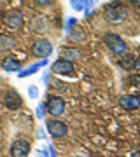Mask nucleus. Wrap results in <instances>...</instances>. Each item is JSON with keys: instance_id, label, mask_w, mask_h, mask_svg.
<instances>
[{"instance_id": "12", "label": "nucleus", "mask_w": 140, "mask_h": 157, "mask_svg": "<svg viewBox=\"0 0 140 157\" xmlns=\"http://www.w3.org/2000/svg\"><path fill=\"white\" fill-rule=\"evenodd\" d=\"M19 68H21V63L14 56H7L2 59V70H6V72H18Z\"/></svg>"}, {"instance_id": "11", "label": "nucleus", "mask_w": 140, "mask_h": 157, "mask_svg": "<svg viewBox=\"0 0 140 157\" xmlns=\"http://www.w3.org/2000/svg\"><path fill=\"white\" fill-rule=\"evenodd\" d=\"M46 65H47V59H40V61H39V63H35V65H30V67L23 68L21 72L18 73V77H19V78H26V77H30V75L37 73L40 68L46 67Z\"/></svg>"}, {"instance_id": "21", "label": "nucleus", "mask_w": 140, "mask_h": 157, "mask_svg": "<svg viewBox=\"0 0 140 157\" xmlns=\"http://www.w3.org/2000/svg\"><path fill=\"white\" fill-rule=\"evenodd\" d=\"M44 115H46V105H37V108H35V117L42 119Z\"/></svg>"}, {"instance_id": "30", "label": "nucleus", "mask_w": 140, "mask_h": 157, "mask_svg": "<svg viewBox=\"0 0 140 157\" xmlns=\"http://www.w3.org/2000/svg\"><path fill=\"white\" fill-rule=\"evenodd\" d=\"M138 47H140V45H138Z\"/></svg>"}, {"instance_id": "17", "label": "nucleus", "mask_w": 140, "mask_h": 157, "mask_svg": "<svg viewBox=\"0 0 140 157\" xmlns=\"http://www.w3.org/2000/svg\"><path fill=\"white\" fill-rule=\"evenodd\" d=\"M119 63H121V67H123V68H128V70H130V68H133L135 59H133V56H130V54H126V56H123V58H121V61H119Z\"/></svg>"}, {"instance_id": "24", "label": "nucleus", "mask_w": 140, "mask_h": 157, "mask_svg": "<svg viewBox=\"0 0 140 157\" xmlns=\"http://www.w3.org/2000/svg\"><path fill=\"white\" fill-rule=\"evenodd\" d=\"M39 157H49V152H47V148H44V150H39Z\"/></svg>"}, {"instance_id": "6", "label": "nucleus", "mask_w": 140, "mask_h": 157, "mask_svg": "<svg viewBox=\"0 0 140 157\" xmlns=\"http://www.w3.org/2000/svg\"><path fill=\"white\" fill-rule=\"evenodd\" d=\"M4 23H6L7 26L11 30H19L23 26V14L19 11H7L4 14Z\"/></svg>"}, {"instance_id": "7", "label": "nucleus", "mask_w": 140, "mask_h": 157, "mask_svg": "<svg viewBox=\"0 0 140 157\" xmlns=\"http://www.w3.org/2000/svg\"><path fill=\"white\" fill-rule=\"evenodd\" d=\"M51 52H53V45H51V42H47V40H37V42L32 45V54H34L35 58L46 59Z\"/></svg>"}, {"instance_id": "10", "label": "nucleus", "mask_w": 140, "mask_h": 157, "mask_svg": "<svg viewBox=\"0 0 140 157\" xmlns=\"http://www.w3.org/2000/svg\"><path fill=\"white\" fill-rule=\"evenodd\" d=\"M119 105L124 110H137V108H140V98L135 94H124V96H121Z\"/></svg>"}, {"instance_id": "25", "label": "nucleus", "mask_w": 140, "mask_h": 157, "mask_svg": "<svg viewBox=\"0 0 140 157\" xmlns=\"http://www.w3.org/2000/svg\"><path fill=\"white\" fill-rule=\"evenodd\" d=\"M47 152H49L51 157H56V152H54V148H53V147H47Z\"/></svg>"}, {"instance_id": "2", "label": "nucleus", "mask_w": 140, "mask_h": 157, "mask_svg": "<svg viewBox=\"0 0 140 157\" xmlns=\"http://www.w3.org/2000/svg\"><path fill=\"white\" fill-rule=\"evenodd\" d=\"M126 16H128V11L121 2H112V6L107 7L105 12H103L105 21L109 23H123L126 19Z\"/></svg>"}, {"instance_id": "9", "label": "nucleus", "mask_w": 140, "mask_h": 157, "mask_svg": "<svg viewBox=\"0 0 140 157\" xmlns=\"http://www.w3.org/2000/svg\"><path fill=\"white\" fill-rule=\"evenodd\" d=\"M21 105H23V100L16 91H7L6 94H4V107L6 108H9V110H18Z\"/></svg>"}, {"instance_id": "18", "label": "nucleus", "mask_w": 140, "mask_h": 157, "mask_svg": "<svg viewBox=\"0 0 140 157\" xmlns=\"http://www.w3.org/2000/svg\"><path fill=\"white\" fill-rule=\"evenodd\" d=\"M70 2V6L75 12H82L84 11V0H68Z\"/></svg>"}, {"instance_id": "3", "label": "nucleus", "mask_w": 140, "mask_h": 157, "mask_svg": "<svg viewBox=\"0 0 140 157\" xmlns=\"http://www.w3.org/2000/svg\"><path fill=\"white\" fill-rule=\"evenodd\" d=\"M46 110L49 112V115H54V119L60 117L65 112V100L62 96H49L46 101Z\"/></svg>"}, {"instance_id": "13", "label": "nucleus", "mask_w": 140, "mask_h": 157, "mask_svg": "<svg viewBox=\"0 0 140 157\" xmlns=\"http://www.w3.org/2000/svg\"><path fill=\"white\" fill-rule=\"evenodd\" d=\"M81 58V51L79 49H74V47H67V49H63L62 52V59H67V61L72 63L74 59H79Z\"/></svg>"}, {"instance_id": "5", "label": "nucleus", "mask_w": 140, "mask_h": 157, "mask_svg": "<svg viewBox=\"0 0 140 157\" xmlns=\"http://www.w3.org/2000/svg\"><path fill=\"white\" fill-rule=\"evenodd\" d=\"M30 150H32V145L25 138H18V140L12 141V145H11V155L12 157H28Z\"/></svg>"}, {"instance_id": "20", "label": "nucleus", "mask_w": 140, "mask_h": 157, "mask_svg": "<svg viewBox=\"0 0 140 157\" xmlns=\"http://www.w3.org/2000/svg\"><path fill=\"white\" fill-rule=\"evenodd\" d=\"M75 23H77V19H75V17H68L67 23H65V32H68V33H70V32H72V28L75 26Z\"/></svg>"}, {"instance_id": "1", "label": "nucleus", "mask_w": 140, "mask_h": 157, "mask_svg": "<svg viewBox=\"0 0 140 157\" xmlns=\"http://www.w3.org/2000/svg\"><path fill=\"white\" fill-rule=\"evenodd\" d=\"M103 44L107 45V49L109 51H112V54L123 56L124 52H126V42H124L118 33L105 32V33H103Z\"/></svg>"}, {"instance_id": "16", "label": "nucleus", "mask_w": 140, "mask_h": 157, "mask_svg": "<svg viewBox=\"0 0 140 157\" xmlns=\"http://www.w3.org/2000/svg\"><path fill=\"white\" fill-rule=\"evenodd\" d=\"M96 4H98V0H84V14L90 16L91 11L96 7Z\"/></svg>"}, {"instance_id": "28", "label": "nucleus", "mask_w": 140, "mask_h": 157, "mask_svg": "<svg viewBox=\"0 0 140 157\" xmlns=\"http://www.w3.org/2000/svg\"><path fill=\"white\" fill-rule=\"evenodd\" d=\"M131 157H140V150H137V152H133V154H131Z\"/></svg>"}, {"instance_id": "27", "label": "nucleus", "mask_w": 140, "mask_h": 157, "mask_svg": "<svg viewBox=\"0 0 140 157\" xmlns=\"http://www.w3.org/2000/svg\"><path fill=\"white\" fill-rule=\"evenodd\" d=\"M133 67H135V68H140V56L137 58V59H135V63H133Z\"/></svg>"}, {"instance_id": "26", "label": "nucleus", "mask_w": 140, "mask_h": 157, "mask_svg": "<svg viewBox=\"0 0 140 157\" xmlns=\"http://www.w3.org/2000/svg\"><path fill=\"white\" fill-rule=\"evenodd\" d=\"M37 136H39V138H42V140L46 138V135H44V131H42V128L39 129V133H37Z\"/></svg>"}, {"instance_id": "23", "label": "nucleus", "mask_w": 140, "mask_h": 157, "mask_svg": "<svg viewBox=\"0 0 140 157\" xmlns=\"http://www.w3.org/2000/svg\"><path fill=\"white\" fill-rule=\"evenodd\" d=\"M130 82H131V84H140V75H131Z\"/></svg>"}, {"instance_id": "14", "label": "nucleus", "mask_w": 140, "mask_h": 157, "mask_svg": "<svg viewBox=\"0 0 140 157\" xmlns=\"http://www.w3.org/2000/svg\"><path fill=\"white\" fill-rule=\"evenodd\" d=\"M12 47H14V39L9 37V35H0V52L9 51Z\"/></svg>"}, {"instance_id": "8", "label": "nucleus", "mask_w": 140, "mask_h": 157, "mask_svg": "<svg viewBox=\"0 0 140 157\" xmlns=\"http://www.w3.org/2000/svg\"><path fill=\"white\" fill-rule=\"evenodd\" d=\"M51 72L56 73V75H72L75 72V67H74V63L67 61V59H58V61L53 63Z\"/></svg>"}, {"instance_id": "4", "label": "nucleus", "mask_w": 140, "mask_h": 157, "mask_svg": "<svg viewBox=\"0 0 140 157\" xmlns=\"http://www.w3.org/2000/svg\"><path fill=\"white\" fill-rule=\"evenodd\" d=\"M46 128H47V131H49V135L53 138H63L68 133V126L63 121H60V119H49Z\"/></svg>"}, {"instance_id": "15", "label": "nucleus", "mask_w": 140, "mask_h": 157, "mask_svg": "<svg viewBox=\"0 0 140 157\" xmlns=\"http://www.w3.org/2000/svg\"><path fill=\"white\" fill-rule=\"evenodd\" d=\"M34 30L35 32H46L47 30V21L44 16H37L34 21Z\"/></svg>"}, {"instance_id": "22", "label": "nucleus", "mask_w": 140, "mask_h": 157, "mask_svg": "<svg viewBox=\"0 0 140 157\" xmlns=\"http://www.w3.org/2000/svg\"><path fill=\"white\" fill-rule=\"evenodd\" d=\"M34 2L37 4V6H49V4L54 2V0H34Z\"/></svg>"}, {"instance_id": "29", "label": "nucleus", "mask_w": 140, "mask_h": 157, "mask_svg": "<svg viewBox=\"0 0 140 157\" xmlns=\"http://www.w3.org/2000/svg\"><path fill=\"white\" fill-rule=\"evenodd\" d=\"M138 131H140V121H138Z\"/></svg>"}, {"instance_id": "19", "label": "nucleus", "mask_w": 140, "mask_h": 157, "mask_svg": "<svg viewBox=\"0 0 140 157\" xmlns=\"http://www.w3.org/2000/svg\"><path fill=\"white\" fill-rule=\"evenodd\" d=\"M37 96H39L37 86H28V98H30V100H37Z\"/></svg>"}]
</instances>
